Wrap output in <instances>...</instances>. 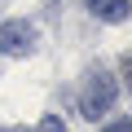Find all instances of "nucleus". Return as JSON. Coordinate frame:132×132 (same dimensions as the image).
Listing matches in <instances>:
<instances>
[{"mask_svg": "<svg viewBox=\"0 0 132 132\" xmlns=\"http://www.w3.org/2000/svg\"><path fill=\"white\" fill-rule=\"evenodd\" d=\"M84 5H88L101 22H123V18H128V0H84Z\"/></svg>", "mask_w": 132, "mask_h": 132, "instance_id": "obj_3", "label": "nucleus"}, {"mask_svg": "<svg viewBox=\"0 0 132 132\" xmlns=\"http://www.w3.org/2000/svg\"><path fill=\"white\" fill-rule=\"evenodd\" d=\"M114 79L106 75V71H97V75H88V84H84V97H79V110L88 114V119H101L110 106H114Z\"/></svg>", "mask_w": 132, "mask_h": 132, "instance_id": "obj_1", "label": "nucleus"}, {"mask_svg": "<svg viewBox=\"0 0 132 132\" xmlns=\"http://www.w3.org/2000/svg\"><path fill=\"white\" fill-rule=\"evenodd\" d=\"M106 132H132V123H128V119H114V123H110Z\"/></svg>", "mask_w": 132, "mask_h": 132, "instance_id": "obj_5", "label": "nucleus"}, {"mask_svg": "<svg viewBox=\"0 0 132 132\" xmlns=\"http://www.w3.org/2000/svg\"><path fill=\"white\" fill-rule=\"evenodd\" d=\"M31 48H35V27L31 22H0V53L27 57Z\"/></svg>", "mask_w": 132, "mask_h": 132, "instance_id": "obj_2", "label": "nucleus"}, {"mask_svg": "<svg viewBox=\"0 0 132 132\" xmlns=\"http://www.w3.org/2000/svg\"><path fill=\"white\" fill-rule=\"evenodd\" d=\"M35 132H66V123H62V119H57V114H44V119H40V128H35Z\"/></svg>", "mask_w": 132, "mask_h": 132, "instance_id": "obj_4", "label": "nucleus"}]
</instances>
